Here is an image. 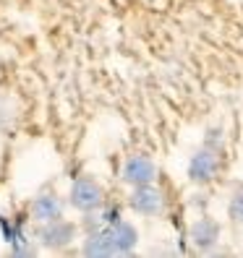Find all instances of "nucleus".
I'll return each mask as SVG.
<instances>
[{"instance_id":"423d86ee","label":"nucleus","mask_w":243,"mask_h":258,"mask_svg":"<svg viewBox=\"0 0 243 258\" xmlns=\"http://www.w3.org/2000/svg\"><path fill=\"white\" fill-rule=\"evenodd\" d=\"M188 240L196 250L202 253H212V248L220 242V222L212 219V217H202L196 219L191 227H188Z\"/></svg>"},{"instance_id":"1a4fd4ad","label":"nucleus","mask_w":243,"mask_h":258,"mask_svg":"<svg viewBox=\"0 0 243 258\" xmlns=\"http://www.w3.org/2000/svg\"><path fill=\"white\" fill-rule=\"evenodd\" d=\"M81 253L84 255H92V258H105V255H115V248H113V242L108 237V230H94V232H89L86 240H84V245H81Z\"/></svg>"},{"instance_id":"f03ea898","label":"nucleus","mask_w":243,"mask_h":258,"mask_svg":"<svg viewBox=\"0 0 243 258\" xmlns=\"http://www.w3.org/2000/svg\"><path fill=\"white\" fill-rule=\"evenodd\" d=\"M39 245L42 248H47V250H60V248H66L71 245V240L76 237V224L68 222V219H55V222H44L39 227Z\"/></svg>"},{"instance_id":"9d476101","label":"nucleus","mask_w":243,"mask_h":258,"mask_svg":"<svg viewBox=\"0 0 243 258\" xmlns=\"http://www.w3.org/2000/svg\"><path fill=\"white\" fill-rule=\"evenodd\" d=\"M227 217L235 224H243V183H238L230 193V201H227Z\"/></svg>"},{"instance_id":"6e6552de","label":"nucleus","mask_w":243,"mask_h":258,"mask_svg":"<svg viewBox=\"0 0 243 258\" xmlns=\"http://www.w3.org/2000/svg\"><path fill=\"white\" fill-rule=\"evenodd\" d=\"M32 217H34V222H39V224L60 219V217H63V201H60L55 193H42V196H37L34 204H32Z\"/></svg>"},{"instance_id":"39448f33","label":"nucleus","mask_w":243,"mask_h":258,"mask_svg":"<svg viewBox=\"0 0 243 258\" xmlns=\"http://www.w3.org/2000/svg\"><path fill=\"white\" fill-rule=\"evenodd\" d=\"M120 180H123L126 185L136 188V185H149L157 180V167L149 157L144 154H133L126 159L123 170H120Z\"/></svg>"},{"instance_id":"20e7f679","label":"nucleus","mask_w":243,"mask_h":258,"mask_svg":"<svg viewBox=\"0 0 243 258\" xmlns=\"http://www.w3.org/2000/svg\"><path fill=\"white\" fill-rule=\"evenodd\" d=\"M128 206L141 217H160L165 209V196H162V190L155 188V183L136 185L133 193L128 196Z\"/></svg>"},{"instance_id":"0eeeda50","label":"nucleus","mask_w":243,"mask_h":258,"mask_svg":"<svg viewBox=\"0 0 243 258\" xmlns=\"http://www.w3.org/2000/svg\"><path fill=\"white\" fill-rule=\"evenodd\" d=\"M108 230V237L113 242V248H115V255H126L136 248V242H139V232H136V227L131 222H123V219H118L113 224L105 227Z\"/></svg>"},{"instance_id":"f257e3e1","label":"nucleus","mask_w":243,"mask_h":258,"mask_svg":"<svg viewBox=\"0 0 243 258\" xmlns=\"http://www.w3.org/2000/svg\"><path fill=\"white\" fill-rule=\"evenodd\" d=\"M68 201L73 209H79V211H97L102 204H105V190L102 185L97 183L94 177H79V180H73V185H71V196H68Z\"/></svg>"},{"instance_id":"7ed1b4c3","label":"nucleus","mask_w":243,"mask_h":258,"mask_svg":"<svg viewBox=\"0 0 243 258\" xmlns=\"http://www.w3.org/2000/svg\"><path fill=\"white\" fill-rule=\"evenodd\" d=\"M217 170H220V151L202 146L188 162V180L196 185H204L217 175Z\"/></svg>"}]
</instances>
